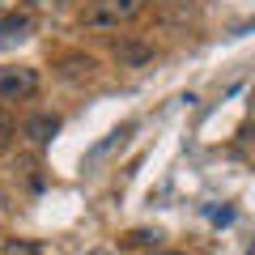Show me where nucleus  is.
I'll list each match as a JSON object with an SVG mask.
<instances>
[{
	"instance_id": "nucleus-1",
	"label": "nucleus",
	"mask_w": 255,
	"mask_h": 255,
	"mask_svg": "<svg viewBox=\"0 0 255 255\" xmlns=\"http://www.w3.org/2000/svg\"><path fill=\"white\" fill-rule=\"evenodd\" d=\"M145 9H149V0H90L81 21L90 30H119L128 21H136Z\"/></svg>"
},
{
	"instance_id": "nucleus-2",
	"label": "nucleus",
	"mask_w": 255,
	"mask_h": 255,
	"mask_svg": "<svg viewBox=\"0 0 255 255\" xmlns=\"http://www.w3.org/2000/svg\"><path fill=\"white\" fill-rule=\"evenodd\" d=\"M38 94V73L17 64V68H0V102H26Z\"/></svg>"
},
{
	"instance_id": "nucleus-3",
	"label": "nucleus",
	"mask_w": 255,
	"mask_h": 255,
	"mask_svg": "<svg viewBox=\"0 0 255 255\" xmlns=\"http://www.w3.org/2000/svg\"><path fill=\"white\" fill-rule=\"evenodd\" d=\"M21 132H26L34 145H47V140L60 132V115H51V111H38V115H30L26 124H21Z\"/></svg>"
},
{
	"instance_id": "nucleus-4",
	"label": "nucleus",
	"mask_w": 255,
	"mask_h": 255,
	"mask_svg": "<svg viewBox=\"0 0 255 255\" xmlns=\"http://www.w3.org/2000/svg\"><path fill=\"white\" fill-rule=\"evenodd\" d=\"M115 60L124 64V68H140V64L153 60V47L136 43V38H124V43H115Z\"/></svg>"
},
{
	"instance_id": "nucleus-5",
	"label": "nucleus",
	"mask_w": 255,
	"mask_h": 255,
	"mask_svg": "<svg viewBox=\"0 0 255 255\" xmlns=\"http://www.w3.org/2000/svg\"><path fill=\"white\" fill-rule=\"evenodd\" d=\"M21 38H30V17H26V13H13V17L0 21V47L21 43Z\"/></svg>"
},
{
	"instance_id": "nucleus-6",
	"label": "nucleus",
	"mask_w": 255,
	"mask_h": 255,
	"mask_svg": "<svg viewBox=\"0 0 255 255\" xmlns=\"http://www.w3.org/2000/svg\"><path fill=\"white\" fill-rule=\"evenodd\" d=\"M9 145H13V119L4 115V111H0V153H4Z\"/></svg>"
},
{
	"instance_id": "nucleus-7",
	"label": "nucleus",
	"mask_w": 255,
	"mask_h": 255,
	"mask_svg": "<svg viewBox=\"0 0 255 255\" xmlns=\"http://www.w3.org/2000/svg\"><path fill=\"white\" fill-rule=\"evenodd\" d=\"M4 255H38V247H34V243H21V238H17V243H4Z\"/></svg>"
},
{
	"instance_id": "nucleus-8",
	"label": "nucleus",
	"mask_w": 255,
	"mask_h": 255,
	"mask_svg": "<svg viewBox=\"0 0 255 255\" xmlns=\"http://www.w3.org/2000/svg\"><path fill=\"white\" fill-rule=\"evenodd\" d=\"M213 221H234V209H209Z\"/></svg>"
},
{
	"instance_id": "nucleus-9",
	"label": "nucleus",
	"mask_w": 255,
	"mask_h": 255,
	"mask_svg": "<svg viewBox=\"0 0 255 255\" xmlns=\"http://www.w3.org/2000/svg\"><path fill=\"white\" fill-rule=\"evenodd\" d=\"M157 255H183V251H157Z\"/></svg>"
},
{
	"instance_id": "nucleus-10",
	"label": "nucleus",
	"mask_w": 255,
	"mask_h": 255,
	"mask_svg": "<svg viewBox=\"0 0 255 255\" xmlns=\"http://www.w3.org/2000/svg\"><path fill=\"white\" fill-rule=\"evenodd\" d=\"M30 4H47V0H30Z\"/></svg>"
}]
</instances>
